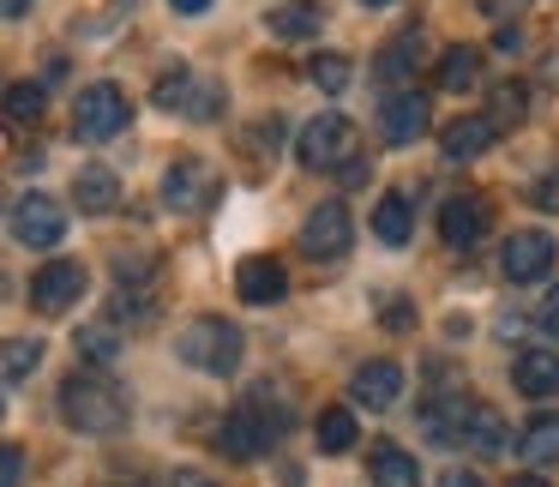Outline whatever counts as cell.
Returning a JSON list of instances; mask_svg holds the SVG:
<instances>
[{"label":"cell","instance_id":"obj_29","mask_svg":"<svg viewBox=\"0 0 559 487\" xmlns=\"http://www.w3.org/2000/svg\"><path fill=\"white\" fill-rule=\"evenodd\" d=\"M43 367V343L37 337H7L0 343V373L7 379H31Z\"/></svg>","mask_w":559,"mask_h":487},{"label":"cell","instance_id":"obj_13","mask_svg":"<svg viewBox=\"0 0 559 487\" xmlns=\"http://www.w3.org/2000/svg\"><path fill=\"white\" fill-rule=\"evenodd\" d=\"M427 97L421 91H391L385 109H379V133H385V145H415V139L427 133Z\"/></svg>","mask_w":559,"mask_h":487},{"label":"cell","instance_id":"obj_32","mask_svg":"<svg viewBox=\"0 0 559 487\" xmlns=\"http://www.w3.org/2000/svg\"><path fill=\"white\" fill-rule=\"evenodd\" d=\"M151 271H157V259H151V253H121V259H115V277H121V283L151 277Z\"/></svg>","mask_w":559,"mask_h":487},{"label":"cell","instance_id":"obj_24","mask_svg":"<svg viewBox=\"0 0 559 487\" xmlns=\"http://www.w3.org/2000/svg\"><path fill=\"white\" fill-rule=\"evenodd\" d=\"M415 61H421V31H403V37H391L385 49H379V79L397 85V79L415 73Z\"/></svg>","mask_w":559,"mask_h":487},{"label":"cell","instance_id":"obj_22","mask_svg":"<svg viewBox=\"0 0 559 487\" xmlns=\"http://www.w3.org/2000/svg\"><path fill=\"white\" fill-rule=\"evenodd\" d=\"M367 470H373V482H379V487H421V470H415V458H409L403 446H385V439L373 446Z\"/></svg>","mask_w":559,"mask_h":487},{"label":"cell","instance_id":"obj_30","mask_svg":"<svg viewBox=\"0 0 559 487\" xmlns=\"http://www.w3.org/2000/svg\"><path fill=\"white\" fill-rule=\"evenodd\" d=\"M307 79H313L319 91H331V97H337V91H349L355 67H349V55L325 49V55H313V61H307Z\"/></svg>","mask_w":559,"mask_h":487},{"label":"cell","instance_id":"obj_10","mask_svg":"<svg viewBox=\"0 0 559 487\" xmlns=\"http://www.w3.org/2000/svg\"><path fill=\"white\" fill-rule=\"evenodd\" d=\"M61 235H67V205H61V199L25 193L13 205V241H25V247H61Z\"/></svg>","mask_w":559,"mask_h":487},{"label":"cell","instance_id":"obj_1","mask_svg":"<svg viewBox=\"0 0 559 487\" xmlns=\"http://www.w3.org/2000/svg\"><path fill=\"white\" fill-rule=\"evenodd\" d=\"M283 427H289V403H283L271 385H253L217 421V451H223V458H235V463H253L271 439H283Z\"/></svg>","mask_w":559,"mask_h":487},{"label":"cell","instance_id":"obj_15","mask_svg":"<svg viewBox=\"0 0 559 487\" xmlns=\"http://www.w3.org/2000/svg\"><path fill=\"white\" fill-rule=\"evenodd\" d=\"M451 446H469L475 458H499V451L511 446V427L499 421L493 409H487V403H463V421H457V439H451Z\"/></svg>","mask_w":559,"mask_h":487},{"label":"cell","instance_id":"obj_11","mask_svg":"<svg viewBox=\"0 0 559 487\" xmlns=\"http://www.w3.org/2000/svg\"><path fill=\"white\" fill-rule=\"evenodd\" d=\"M79 295H85V265H79V259H49V265L31 277V307H37V313H49V319L67 313Z\"/></svg>","mask_w":559,"mask_h":487},{"label":"cell","instance_id":"obj_12","mask_svg":"<svg viewBox=\"0 0 559 487\" xmlns=\"http://www.w3.org/2000/svg\"><path fill=\"white\" fill-rule=\"evenodd\" d=\"M487 223H493V211L475 193H451L445 205H439V235H445V247H475L487 235Z\"/></svg>","mask_w":559,"mask_h":487},{"label":"cell","instance_id":"obj_19","mask_svg":"<svg viewBox=\"0 0 559 487\" xmlns=\"http://www.w3.org/2000/svg\"><path fill=\"white\" fill-rule=\"evenodd\" d=\"M511 385H518L523 397H554L559 391V355L554 349H518V361H511Z\"/></svg>","mask_w":559,"mask_h":487},{"label":"cell","instance_id":"obj_43","mask_svg":"<svg viewBox=\"0 0 559 487\" xmlns=\"http://www.w3.org/2000/svg\"><path fill=\"white\" fill-rule=\"evenodd\" d=\"M367 13H385V7H397V0H361Z\"/></svg>","mask_w":559,"mask_h":487},{"label":"cell","instance_id":"obj_7","mask_svg":"<svg viewBox=\"0 0 559 487\" xmlns=\"http://www.w3.org/2000/svg\"><path fill=\"white\" fill-rule=\"evenodd\" d=\"M349 247H355V217H349V205L325 199V205L307 211V223H301V253L313 259V265H337Z\"/></svg>","mask_w":559,"mask_h":487},{"label":"cell","instance_id":"obj_26","mask_svg":"<svg viewBox=\"0 0 559 487\" xmlns=\"http://www.w3.org/2000/svg\"><path fill=\"white\" fill-rule=\"evenodd\" d=\"M313 439H319V451H325V458H343V451L355 446V415L343 409H319V421H313Z\"/></svg>","mask_w":559,"mask_h":487},{"label":"cell","instance_id":"obj_3","mask_svg":"<svg viewBox=\"0 0 559 487\" xmlns=\"http://www.w3.org/2000/svg\"><path fill=\"white\" fill-rule=\"evenodd\" d=\"M241 325L235 319H223V313H199V319H187L181 325V337H175V355H181L187 367H199V373H235L241 367Z\"/></svg>","mask_w":559,"mask_h":487},{"label":"cell","instance_id":"obj_23","mask_svg":"<svg viewBox=\"0 0 559 487\" xmlns=\"http://www.w3.org/2000/svg\"><path fill=\"white\" fill-rule=\"evenodd\" d=\"M433 79H439V91H469L475 79H481V49H469V43H457V49H445L439 55V67H433Z\"/></svg>","mask_w":559,"mask_h":487},{"label":"cell","instance_id":"obj_42","mask_svg":"<svg viewBox=\"0 0 559 487\" xmlns=\"http://www.w3.org/2000/svg\"><path fill=\"white\" fill-rule=\"evenodd\" d=\"M511 487H547L542 475H511Z\"/></svg>","mask_w":559,"mask_h":487},{"label":"cell","instance_id":"obj_9","mask_svg":"<svg viewBox=\"0 0 559 487\" xmlns=\"http://www.w3.org/2000/svg\"><path fill=\"white\" fill-rule=\"evenodd\" d=\"M554 253L559 247L547 229H511L499 247V271H506V283H542L554 271Z\"/></svg>","mask_w":559,"mask_h":487},{"label":"cell","instance_id":"obj_38","mask_svg":"<svg viewBox=\"0 0 559 487\" xmlns=\"http://www.w3.org/2000/svg\"><path fill=\"white\" fill-rule=\"evenodd\" d=\"M169 487H217V482H211L205 470H175V475H169Z\"/></svg>","mask_w":559,"mask_h":487},{"label":"cell","instance_id":"obj_5","mask_svg":"<svg viewBox=\"0 0 559 487\" xmlns=\"http://www.w3.org/2000/svg\"><path fill=\"white\" fill-rule=\"evenodd\" d=\"M151 97H157V109L187 115V121H217L223 115V85L205 73H193V67H181V61L151 85Z\"/></svg>","mask_w":559,"mask_h":487},{"label":"cell","instance_id":"obj_33","mask_svg":"<svg viewBox=\"0 0 559 487\" xmlns=\"http://www.w3.org/2000/svg\"><path fill=\"white\" fill-rule=\"evenodd\" d=\"M379 319H385L391 331H409V325H415V307L403 301V295H385V307H379Z\"/></svg>","mask_w":559,"mask_h":487},{"label":"cell","instance_id":"obj_17","mask_svg":"<svg viewBox=\"0 0 559 487\" xmlns=\"http://www.w3.org/2000/svg\"><path fill=\"white\" fill-rule=\"evenodd\" d=\"M349 397L361 403V409H391V403L403 397V367H397V361H367V367H355Z\"/></svg>","mask_w":559,"mask_h":487},{"label":"cell","instance_id":"obj_2","mask_svg":"<svg viewBox=\"0 0 559 487\" xmlns=\"http://www.w3.org/2000/svg\"><path fill=\"white\" fill-rule=\"evenodd\" d=\"M61 421L79 427V433H121L127 427V391L115 385L109 373L85 367V373H67L61 379Z\"/></svg>","mask_w":559,"mask_h":487},{"label":"cell","instance_id":"obj_41","mask_svg":"<svg viewBox=\"0 0 559 487\" xmlns=\"http://www.w3.org/2000/svg\"><path fill=\"white\" fill-rule=\"evenodd\" d=\"M169 7H175V13H187V19H193V13H205L211 0H169Z\"/></svg>","mask_w":559,"mask_h":487},{"label":"cell","instance_id":"obj_39","mask_svg":"<svg viewBox=\"0 0 559 487\" xmlns=\"http://www.w3.org/2000/svg\"><path fill=\"white\" fill-rule=\"evenodd\" d=\"M487 19H506V13H518V7H530V0H475Z\"/></svg>","mask_w":559,"mask_h":487},{"label":"cell","instance_id":"obj_31","mask_svg":"<svg viewBox=\"0 0 559 487\" xmlns=\"http://www.w3.org/2000/svg\"><path fill=\"white\" fill-rule=\"evenodd\" d=\"M493 127H506V121H518V115H523V85H499L493 91Z\"/></svg>","mask_w":559,"mask_h":487},{"label":"cell","instance_id":"obj_21","mask_svg":"<svg viewBox=\"0 0 559 487\" xmlns=\"http://www.w3.org/2000/svg\"><path fill=\"white\" fill-rule=\"evenodd\" d=\"M373 235L385 247H403L415 235V205H409V193H397V187H391L385 199H379L373 205Z\"/></svg>","mask_w":559,"mask_h":487},{"label":"cell","instance_id":"obj_34","mask_svg":"<svg viewBox=\"0 0 559 487\" xmlns=\"http://www.w3.org/2000/svg\"><path fill=\"white\" fill-rule=\"evenodd\" d=\"M19 482H25V451L0 446V487H19Z\"/></svg>","mask_w":559,"mask_h":487},{"label":"cell","instance_id":"obj_44","mask_svg":"<svg viewBox=\"0 0 559 487\" xmlns=\"http://www.w3.org/2000/svg\"><path fill=\"white\" fill-rule=\"evenodd\" d=\"M0 415H7V397H0Z\"/></svg>","mask_w":559,"mask_h":487},{"label":"cell","instance_id":"obj_16","mask_svg":"<svg viewBox=\"0 0 559 487\" xmlns=\"http://www.w3.org/2000/svg\"><path fill=\"white\" fill-rule=\"evenodd\" d=\"M493 139H499L493 115H463V121H451L445 133H439V157L469 163V157H481V151H493Z\"/></svg>","mask_w":559,"mask_h":487},{"label":"cell","instance_id":"obj_40","mask_svg":"<svg viewBox=\"0 0 559 487\" xmlns=\"http://www.w3.org/2000/svg\"><path fill=\"white\" fill-rule=\"evenodd\" d=\"M31 13V0H0V19H25Z\"/></svg>","mask_w":559,"mask_h":487},{"label":"cell","instance_id":"obj_35","mask_svg":"<svg viewBox=\"0 0 559 487\" xmlns=\"http://www.w3.org/2000/svg\"><path fill=\"white\" fill-rule=\"evenodd\" d=\"M530 205H535V211H559V169L542 175V181L530 187Z\"/></svg>","mask_w":559,"mask_h":487},{"label":"cell","instance_id":"obj_25","mask_svg":"<svg viewBox=\"0 0 559 487\" xmlns=\"http://www.w3.org/2000/svg\"><path fill=\"white\" fill-rule=\"evenodd\" d=\"M43 103H49V97H43V85H31V79H25V85L0 91V115H7V127H37L43 121Z\"/></svg>","mask_w":559,"mask_h":487},{"label":"cell","instance_id":"obj_8","mask_svg":"<svg viewBox=\"0 0 559 487\" xmlns=\"http://www.w3.org/2000/svg\"><path fill=\"white\" fill-rule=\"evenodd\" d=\"M217 193H223V181L205 157H175L169 169H163V205L169 211H187V217H193V211L217 205Z\"/></svg>","mask_w":559,"mask_h":487},{"label":"cell","instance_id":"obj_27","mask_svg":"<svg viewBox=\"0 0 559 487\" xmlns=\"http://www.w3.org/2000/svg\"><path fill=\"white\" fill-rule=\"evenodd\" d=\"M518 451L530 463H559V415H535V421L518 433Z\"/></svg>","mask_w":559,"mask_h":487},{"label":"cell","instance_id":"obj_37","mask_svg":"<svg viewBox=\"0 0 559 487\" xmlns=\"http://www.w3.org/2000/svg\"><path fill=\"white\" fill-rule=\"evenodd\" d=\"M439 487H487V482H481L475 470H457V463H451V470L439 475Z\"/></svg>","mask_w":559,"mask_h":487},{"label":"cell","instance_id":"obj_28","mask_svg":"<svg viewBox=\"0 0 559 487\" xmlns=\"http://www.w3.org/2000/svg\"><path fill=\"white\" fill-rule=\"evenodd\" d=\"M73 349L85 355L91 367H109L115 355H121V331L109 325V319H97V325H79V337H73Z\"/></svg>","mask_w":559,"mask_h":487},{"label":"cell","instance_id":"obj_20","mask_svg":"<svg viewBox=\"0 0 559 487\" xmlns=\"http://www.w3.org/2000/svg\"><path fill=\"white\" fill-rule=\"evenodd\" d=\"M265 25H271V37H283V43H307L325 25V7H319V0H283V7L265 13Z\"/></svg>","mask_w":559,"mask_h":487},{"label":"cell","instance_id":"obj_4","mask_svg":"<svg viewBox=\"0 0 559 487\" xmlns=\"http://www.w3.org/2000/svg\"><path fill=\"white\" fill-rule=\"evenodd\" d=\"M295 157L307 163V169H349L355 157H361V133H355L349 115H313V121L301 127V139H295Z\"/></svg>","mask_w":559,"mask_h":487},{"label":"cell","instance_id":"obj_18","mask_svg":"<svg viewBox=\"0 0 559 487\" xmlns=\"http://www.w3.org/2000/svg\"><path fill=\"white\" fill-rule=\"evenodd\" d=\"M73 205L85 211V217H109V211L121 205V181H115L109 163H85V169L73 175Z\"/></svg>","mask_w":559,"mask_h":487},{"label":"cell","instance_id":"obj_14","mask_svg":"<svg viewBox=\"0 0 559 487\" xmlns=\"http://www.w3.org/2000/svg\"><path fill=\"white\" fill-rule=\"evenodd\" d=\"M235 289H241L247 307H277L283 295H289V271H283L271 253H253V259H241V271H235Z\"/></svg>","mask_w":559,"mask_h":487},{"label":"cell","instance_id":"obj_6","mask_svg":"<svg viewBox=\"0 0 559 487\" xmlns=\"http://www.w3.org/2000/svg\"><path fill=\"white\" fill-rule=\"evenodd\" d=\"M127 121H133V103H127V91L115 85V79H97V85L79 91V103H73V133L79 139L103 145V139L127 133Z\"/></svg>","mask_w":559,"mask_h":487},{"label":"cell","instance_id":"obj_36","mask_svg":"<svg viewBox=\"0 0 559 487\" xmlns=\"http://www.w3.org/2000/svg\"><path fill=\"white\" fill-rule=\"evenodd\" d=\"M535 319H542V331H547V337H559V283L547 289V301H542V313H535Z\"/></svg>","mask_w":559,"mask_h":487}]
</instances>
